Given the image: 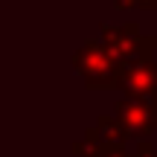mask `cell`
I'll return each mask as SVG.
<instances>
[{"mask_svg":"<svg viewBox=\"0 0 157 157\" xmlns=\"http://www.w3.org/2000/svg\"><path fill=\"white\" fill-rule=\"evenodd\" d=\"M99 32H102L105 50L111 52L119 64L137 61V58H151V52L157 50V35H143L137 23H122V26L102 23Z\"/></svg>","mask_w":157,"mask_h":157,"instance_id":"cell-2","label":"cell"},{"mask_svg":"<svg viewBox=\"0 0 157 157\" xmlns=\"http://www.w3.org/2000/svg\"><path fill=\"white\" fill-rule=\"evenodd\" d=\"M148 105H151V119H154V128H157V93L148 99Z\"/></svg>","mask_w":157,"mask_h":157,"instance_id":"cell-5","label":"cell"},{"mask_svg":"<svg viewBox=\"0 0 157 157\" xmlns=\"http://www.w3.org/2000/svg\"><path fill=\"white\" fill-rule=\"evenodd\" d=\"M119 87L128 96H143L151 99L157 93V61L154 58H137L125 61L119 67Z\"/></svg>","mask_w":157,"mask_h":157,"instance_id":"cell-4","label":"cell"},{"mask_svg":"<svg viewBox=\"0 0 157 157\" xmlns=\"http://www.w3.org/2000/svg\"><path fill=\"white\" fill-rule=\"evenodd\" d=\"M76 73L87 87H119V67L122 64L105 50L102 41H84L73 56Z\"/></svg>","mask_w":157,"mask_h":157,"instance_id":"cell-1","label":"cell"},{"mask_svg":"<svg viewBox=\"0 0 157 157\" xmlns=\"http://www.w3.org/2000/svg\"><path fill=\"white\" fill-rule=\"evenodd\" d=\"M113 117H117V122L128 131L131 143L148 140L151 131H154L151 105H148V99H143V96H128L125 93V99H119L117 108H113Z\"/></svg>","mask_w":157,"mask_h":157,"instance_id":"cell-3","label":"cell"},{"mask_svg":"<svg viewBox=\"0 0 157 157\" xmlns=\"http://www.w3.org/2000/svg\"><path fill=\"white\" fill-rule=\"evenodd\" d=\"M151 157H157V151H154V154H151Z\"/></svg>","mask_w":157,"mask_h":157,"instance_id":"cell-6","label":"cell"}]
</instances>
